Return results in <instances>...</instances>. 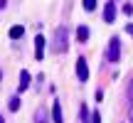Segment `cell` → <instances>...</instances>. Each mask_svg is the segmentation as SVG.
<instances>
[{"instance_id": "1", "label": "cell", "mask_w": 133, "mask_h": 123, "mask_svg": "<svg viewBox=\"0 0 133 123\" xmlns=\"http://www.w3.org/2000/svg\"><path fill=\"white\" fill-rule=\"evenodd\" d=\"M66 47H69V30L62 25V27L54 30V52L64 54V52H66Z\"/></svg>"}, {"instance_id": "2", "label": "cell", "mask_w": 133, "mask_h": 123, "mask_svg": "<svg viewBox=\"0 0 133 123\" xmlns=\"http://www.w3.org/2000/svg\"><path fill=\"white\" fill-rule=\"evenodd\" d=\"M106 59H109V62H118V59H121V39H118V37H114V39L109 42Z\"/></svg>"}, {"instance_id": "3", "label": "cell", "mask_w": 133, "mask_h": 123, "mask_svg": "<svg viewBox=\"0 0 133 123\" xmlns=\"http://www.w3.org/2000/svg\"><path fill=\"white\" fill-rule=\"evenodd\" d=\"M76 79H79V81H86V79H89V66H86V59L84 57L76 59Z\"/></svg>"}, {"instance_id": "4", "label": "cell", "mask_w": 133, "mask_h": 123, "mask_svg": "<svg viewBox=\"0 0 133 123\" xmlns=\"http://www.w3.org/2000/svg\"><path fill=\"white\" fill-rule=\"evenodd\" d=\"M114 20H116V3L109 0L106 8H104V22H114Z\"/></svg>"}, {"instance_id": "5", "label": "cell", "mask_w": 133, "mask_h": 123, "mask_svg": "<svg viewBox=\"0 0 133 123\" xmlns=\"http://www.w3.org/2000/svg\"><path fill=\"white\" fill-rule=\"evenodd\" d=\"M35 59H44V37L42 35L35 37Z\"/></svg>"}, {"instance_id": "6", "label": "cell", "mask_w": 133, "mask_h": 123, "mask_svg": "<svg viewBox=\"0 0 133 123\" xmlns=\"http://www.w3.org/2000/svg\"><path fill=\"white\" fill-rule=\"evenodd\" d=\"M52 121H54V123H64V116H62V104H59V99H54V104H52Z\"/></svg>"}, {"instance_id": "7", "label": "cell", "mask_w": 133, "mask_h": 123, "mask_svg": "<svg viewBox=\"0 0 133 123\" xmlns=\"http://www.w3.org/2000/svg\"><path fill=\"white\" fill-rule=\"evenodd\" d=\"M27 86H30V71H25V69H22V71H20V89H17V91L22 94Z\"/></svg>"}, {"instance_id": "8", "label": "cell", "mask_w": 133, "mask_h": 123, "mask_svg": "<svg viewBox=\"0 0 133 123\" xmlns=\"http://www.w3.org/2000/svg\"><path fill=\"white\" fill-rule=\"evenodd\" d=\"M76 39H79V42H86V39H89V27H86V25H79V27H76Z\"/></svg>"}, {"instance_id": "9", "label": "cell", "mask_w": 133, "mask_h": 123, "mask_svg": "<svg viewBox=\"0 0 133 123\" xmlns=\"http://www.w3.org/2000/svg\"><path fill=\"white\" fill-rule=\"evenodd\" d=\"M22 35H25V27H22V25H15V27L10 30V37H12V39H20Z\"/></svg>"}, {"instance_id": "10", "label": "cell", "mask_w": 133, "mask_h": 123, "mask_svg": "<svg viewBox=\"0 0 133 123\" xmlns=\"http://www.w3.org/2000/svg\"><path fill=\"white\" fill-rule=\"evenodd\" d=\"M81 5H84V10H86V12L96 10V0H81Z\"/></svg>"}, {"instance_id": "11", "label": "cell", "mask_w": 133, "mask_h": 123, "mask_svg": "<svg viewBox=\"0 0 133 123\" xmlns=\"http://www.w3.org/2000/svg\"><path fill=\"white\" fill-rule=\"evenodd\" d=\"M79 113H81V123H89V111H86V106H81Z\"/></svg>"}, {"instance_id": "12", "label": "cell", "mask_w": 133, "mask_h": 123, "mask_svg": "<svg viewBox=\"0 0 133 123\" xmlns=\"http://www.w3.org/2000/svg\"><path fill=\"white\" fill-rule=\"evenodd\" d=\"M35 121H37V123H47V113H44V111H37Z\"/></svg>"}, {"instance_id": "13", "label": "cell", "mask_w": 133, "mask_h": 123, "mask_svg": "<svg viewBox=\"0 0 133 123\" xmlns=\"http://www.w3.org/2000/svg\"><path fill=\"white\" fill-rule=\"evenodd\" d=\"M20 108V99L15 96V99H10V111H17Z\"/></svg>"}, {"instance_id": "14", "label": "cell", "mask_w": 133, "mask_h": 123, "mask_svg": "<svg viewBox=\"0 0 133 123\" xmlns=\"http://www.w3.org/2000/svg\"><path fill=\"white\" fill-rule=\"evenodd\" d=\"M91 123H101V113H99V111H94V113H91Z\"/></svg>"}, {"instance_id": "15", "label": "cell", "mask_w": 133, "mask_h": 123, "mask_svg": "<svg viewBox=\"0 0 133 123\" xmlns=\"http://www.w3.org/2000/svg\"><path fill=\"white\" fill-rule=\"evenodd\" d=\"M126 32H128V35H133V22H128V25H126Z\"/></svg>"}, {"instance_id": "16", "label": "cell", "mask_w": 133, "mask_h": 123, "mask_svg": "<svg viewBox=\"0 0 133 123\" xmlns=\"http://www.w3.org/2000/svg\"><path fill=\"white\" fill-rule=\"evenodd\" d=\"M128 96H131V101H133V81H131V86H128Z\"/></svg>"}, {"instance_id": "17", "label": "cell", "mask_w": 133, "mask_h": 123, "mask_svg": "<svg viewBox=\"0 0 133 123\" xmlns=\"http://www.w3.org/2000/svg\"><path fill=\"white\" fill-rule=\"evenodd\" d=\"M128 123H133V111H131V121H128Z\"/></svg>"}]
</instances>
